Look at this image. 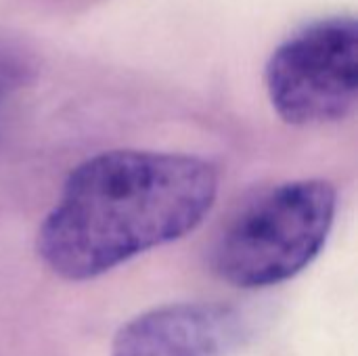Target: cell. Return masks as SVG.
Masks as SVG:
<instances>
[{
	"label": "cell",
	"mask_w": 358,
	"mask_h": 356,
	"mask_svg": "<svg viewBox=\"0 0 358 356\" xmlns=\"http://www.w3.org/2000/svg\"><path fill=\"white\" fill-rule=\"evenodd\" d=\"M218 195V170L182 153L115 149L84 159L42 220L36 252L67 281L96 279L193 233Z\"/></svg>",
	"instance_id": "1"
},
{
	"label": "cell",
	"mask_w": 358,
	"mask_h": 356,
	"mask_svg": "<svg viewBox=\"0 0 358 356\" xmlns=\"http://www.w3.org/2000/svg\"><path fill=\"white\" fill-rule=\"evenodd\" d=\"M338 191L300 178L260 193L227 225L212 252L214 273L239 290L285 283L308 269L327 243Z\"/></svg>",
	"instance_id": "2"
},
{
	"label": "cell",
	"mask_w": 358,
	"mask_h": 356,
	"mask_svg": "<svg viewBox=\"0 0 358 356\" xmlns=\"http://www.w3.org/2000/svg\"><path fill=\"white\" fill-rule=\"evenodd\" d=\"M264 84L277 115L292 126L348 118L358 101V23L352 15L317 19L271 55Z\"/></svg>",
	"instance_id": "3"
},
{
	"label": "cell",
	"mask_w": 358,
	"mask_h": 356,
	"mask_svg": "<svg viewBox=\"0 0 358 356\" xmlns=\"http://www.w3.org/2000/svg\"><path fill=\"white\" fill-rule=\"evenodd\" d=\"M248 334L222 302H174L145 311L113 336L109 356H229Z\"/></svg>",
	"instance_id": "4"
},
{
	"label": "cell",
	"mask_w": 358,
	"mask_h": 356,
	"mask_svg": "<svg viewBox=\"0 0 358 356\" xmlns=\"http://www.w3.org/2000/svg\"><path fill=\"white\" fill-rule=\"evenodd\" d=\"M21 82V67L0 52V101L8 97Z\"/></svg>",
	"instance_id": "5"
}]
</instances>
